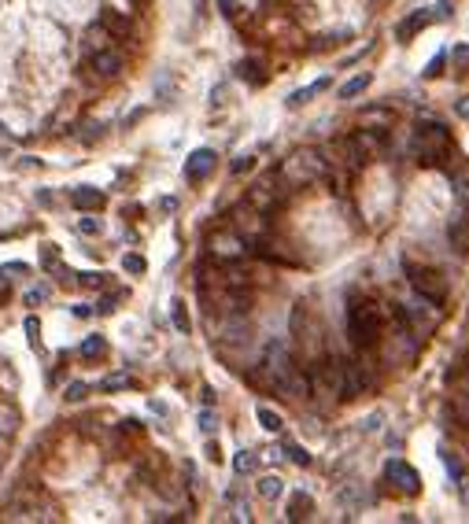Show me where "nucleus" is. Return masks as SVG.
<instances>
[{"instance_id": "obj_1", "label": "nucleus", "mask_w": 469, "mask_h": 524, "mask_svg": "<svg viewBox=\"0 0 469 524\" xmlns=\"http://www.w3.org/2000/svg\"><path fill=\"white\" fill-rule=\"evenodd\" d=\"M381 333H384L381 310H377L370 299H351V307H347V336H351V344L362 347V351H373L377 344H381Z\"/></svg>"}, {"instance_id": "obj_2", "label": "nucleus", "mask_w": 469, "mask_h": 524, "mask_svg": "<svg viewBox=\"0 0 469 524\" xmlns=\"http://www.w3.org/2000/svg\"><path fill=\"white\" fill-rule=\"evenodd\" d=\"M447 148H451V133H447V129L440 126V122H421L418 129H414L410 152H414V159H418V163L433 166Z\"/></svg>"}, {"instance_id": "obj_3", "label": "nucleus", "mask_w": 469, "mask_h": 524, "mask_svg": "<svg viewBox=\"0 0 469 524\" xmlns=\"http://www.w3.org/2000/svg\"><path fill=\"white\" fill-rule=\"evenodd\" d=\"M307 384H310V395H318L325 402L333 395L344 399V358H322L315 370L307 373Z\"/></svg>"}, {"instance_id": "obj_4", "label": "nucleus", "mask_w": 469, "mask_h": 524, "mask_svg": "<svg viewBox=\"0 0 469 524\" xmlns=\"http://www.w3.org/2000/svg\"><path fill=\"white\" fill-rule=\"evenodd\" d=\"M322 174H325V159L315 148H303V152L289 155L284 166H281V177L289 181V185H310V181H318Z\"/></svg>"}, {"instance_id": "obj_5", "label": "nucleus", "mask_w": 469, "mask_h": 524, "mask_svg": "<svg viewBox=\"0 0 469 524\" xmlns=\"http://www.w3.org/2000/svg\"><path fill=\"white\" fill-rule=\"evenodd\" d=\"M403 270H407V277L410 284L418 288V296L428 299V303H436V307H444V277H440L436 270H428V266H414V262H403Z\"/></svg>"}, {"instance_id": "obj_6", "label": "nucleus", "mask_w": 469, "mask_h": 524, "mask_svg": "<svg viewBox=\"0 0 469 524\" xmlns=\"http://www.w3.org/2000/svg\"><path fill=\"white\" fill-rule=\"evenodd\" d=\"M384 480L392 483L396 491H403V495H418V491H421V476H418V469L407 465L403 458H388V462H384Z\"/></svg>"}, {"instance_id": "obj_7", "label": "nucleus", "mask_w": 469, "mask_h": 524, "mask_svg": "<svg viewBox=\"0 0 469 524\" xmlns=\"http://www.w3.org/2000/svg\"><path fill=\"white\" fill-rule=\"evenodd\" d=\"M215 163H218L215 148H196V152L185 159V181H203V177L215 170Z\"/></svg>"}, {"instance_id": "obj_8", "label": "nucleus", "mask_w": 469, "mask_h": 524, "mask_svg": "<svg viewBox=\"0 0 469 524\" xmlns=\"http://www.w3.org/2000/svg\"><path fill=\"white\" fill-rule=\"evenodd\" d=\"M247 252L244 240L237 237V233H215L211 237V255L215 259H240Z\"/></svg>"}, {"instance_id": "obj_9", "label": "nucleus", "mask_w": 469, "mask_h": 524, "mask_svg": "<svg viewBox=\"0 0 469 524\" xmlns=\"http://www.w3.org/2000/svg\"><path fill=\"white\" fill-rule=\"evenodd\" d=\"M447 240H451V247H454L459 255L469 252V207H462V214L447 226Z\"/></svg>"}, {"instance_id": "obj_10", "label": "nucleus", "mask_w": 469, "mask_h": 524, "mask_svg": "<svg viewBox=\"0 0 469 524\" xmlns=\"http://www.w3.org/2000/svg\"><path fill=\"white\" fill-rule=\"evenodd\" d=\"M366 384H370V377L362 373V365H359V362H344V399L362 395V391H366Z\"/></svg>"}, {"instance_id": "obj_11", "label": "nucleus", "mask_w": 469, "mask_h": 524, "mask_svg": "<svg viewBox=\"0 0 469 524\" xmlns=\"http://www.w3.org/2000/svg\"><path fill=\"white\" fill-rule=\"evenodd\" d=\"M425 26H433V11H428V8H425V11H414L410 19H403V22L396 26V41L407 45L418 30H425Z\"/></svg>"}, {"instance_id": "obj_12", "label": "nucleus", "mask_w": 469, "mask_h": 524, "mask_svg": "<svg viewBox=\"0 0 469 524\" xmlns=\"http://www.w3.org/2000/svg\"><path fill=\"white\" fill-rule=\"evenodd\" d=\"M93 71L100 78H119L122 56H119V52H111V48H100V52H93Z\"/></svg>"}, {"instance_id": "obj_13", "label": "nucleus", "mask_w": 469, "mask_h": 524, "mask_svg": "<svg viewBox=\"0 0 469 524\" xmlns=\"http://www.w3.org/2000/svg\"><path fill=\"white\" fill-rule=\"evenodd\" d=\"M71 203L78 207V211H100V207H103V192L93 189V185H78L71 192Z\"/></svg>"}, {"instance_id": "obj_14", "label": "nucleus", "mask_w": 469, "mask_h": 524, "mask_svg": "<svg viewBox=\"0 0 469 524\" xmlns=\"http://www.w3.org/2000/svg\"><path fill=\"white\" fill-rule=\"evenodd\" d=\"M22 425V414H19V406H11V402H0V439H11L19 432Z\"/></svg>"}, {"instance_id": "obj_15", "label": "nucleus", "mask_w": 469, "mask_h": 524, "mask_svg": "<svg viewBox=\"0 0 469 524\" xmlns=\"http://www.w3.org/2000/svg\"><path fill=\"white\" fill-rule=\"evenodd\" d=\"M310 509H315V499L307 491H292L289 495V521H307Z\"/></svg>"}, {"instance_id": "obj_16", "label": "nucleus", "mask_w": 469, "mask_h": 524, "mask_svg": "<svg viewBox=\"0 0 469 524\" xmlns=\"http://www.w3.org/2000/svg\"><path fill=\"white\" fill-rule=\"evenodd\" d=\"M329 82H333V78H318L315 85H307V89H296V93L289 96V108H303V103H310V100H315L318 93H325V89H329Z\"/></svg>"}, {"instance_id": "obj_17", "label": "nucleus", "mask_w": 469, "mask_h": 524, "mask_svg": "<svg viewBox=\"0 0 469 524\" xmlns=\"http://www.w3.org/2000/svg\"><path fill=\"white\" fill-rule=\"evenodd\" d=\"M370 85H373V74H370V71H362V74L351 78V82H344V85H340V100H355V96H362Z\"/></svg>"}, {"instance_id": "obj_18", "label": "nucleus", "mask_w": 469, "mask_h": 524, "mask_svg": "<svg viewBox=\"0 0 469 524\" xmlns=\"http://www.w3.org/2000/svg\"><path fill=\"white\" fill-rule=\"evenodd\" d=\"M78 355H82L85 362L103 358V355H108V340H103L100 333H96V336H85V340H82V347H78Z\"/></svg>"}, {"instance_id": "obj_19", "label": "nucleus", "mask_w": 469, "mask_h": 524, "mask_svg": "<svg viewBox=\"0 0 469 524\" xmlns=\"http://www.w3.org/2000/svg\"><path fill=\"white\" fill-rule=\"evenodd\" d=\"M247 203L252 207H259V211H270L273 203H277V196H273V189H270V181H259V185L247 192Z\"/></svg>"}, {"instance_id": "obj_20", "label": "nucleus", "mask_w": 469, "mask_h": 524, "mask_svg": "<svg viewBox=\"0 0 469 524\" xmlns=\"http://www.w3.org/2000/svg\"><path fill=\"white\" fill-rule=\"evenodd\" d=\"M108 41H111V34L103 30V22H96V26H89V30H85V48H89V52L108 48Z\"/></svg>"}, {"instance_id": "obj_21", "label": "nucleus", "mask_w": 469, "mask_h": 524, "mask_svg": "<svg viewBox=\"0 0 469 524\" xmlns=\"http://www.w3.org/2000/svg\"><path fill=\"white\" fill-rule=\"evenodd\" d=\"M100 22H103V30H108V34H115V37H126V34H129V22H126L122 15H115L111 8L100 15Z\"/></svg>"}, {"instance_id": "obj_22", "label": "nucleus", "mask_w": 469, "mask_h": 524, "mask_svg": "<svg viewBox=\"0 0 469 524\" xmlns=\"http://www.w3.org/2000/svg\"><path fill=\"white\" fill-rule=\"evenodd\" d=\"M451 189H454L459 207H469V170H459V174L451 177Z\"/></svg>"}, {"instance_id": "obj_23", "label": "nucleus", "mask_w": 469, "mask_h": 524, "mask_svg": "<svg viewBox=\"0 0 469 524\" xmlns=\"http://www.w3.org/2000/svg\"><path fill=\"white\" fill-rule=\"evenodd\" d=\"M255 469H259V454L240 451L237 458H233V473H237V476H247V473H255Z\"/></svg>"}, {"instance_id": "obj_24", "label": "nucleus", "mask_w": 469, "mask_h": 524, "mask_svg": "<svg viewBox=\"0 0 469 524\" xmlns=\"http://www.w3.org/2000/svg\"><path fill=\"white\" fill-rule=\"evenodd\" d=\"M281 491H284V480L281 476H263V480H259V495H263L266 502L281 499Z\"/></svg>"}, {"instance_id": "obj_25", "label": "nucleus", "mask_w": 469, "mask_h": 524, "mask_svg": "<svg viewBox=\"0 0 469 524\" xmlns=\"http://www.w3.org/2000/svg\"><path fill=\"white\" fill-rule=\"evenodd\" d=\"M255 417H259V425H263L266 432H281V428H284L281 414H277V410H270V406H259V410H255Z\"/></svg>"}, {"instance_id": "obj_26", "label": "nucleus", "mask_w": 469, "mask_h": 524, "mask_svg": "<svg viewBox=\"0 0 469 524\" xmlns=\"http://www.w3.org/2000/svg\"><path fill=\"white\" fill-rule=\"evenodd\" d=\"M171 318H174V329H178V333H189V329H192L189 310H185V299H174V303H171Z\"/></svg>"}, {"instance_id": "obj_27", "label": "nucleus", "mask_w": 469, "mask_h": 524, "mask_svg": "<svg viewBox=\"0 0 469 524\" xmlns=\"http://www.w3.org/2000/svg\"><path fill=\"white\" fill-rule=\"evenodd\" d=\"M237 71H240V78H247L252 85H259V82H263V63H259V59H244Z\"/></svg>"}, {"instance_id": "obj_28", "label": "nucleus", "mask_w": 469, "mask_h": 524, "mask_svg": "<svg viewBox=\"0 0 469 524\" xmlns=\"http://www.w3.org/2000/svg\"><path fill=\"white\" fill-rule=\"evenodd\" d=\"M129 384H134V377H129V373H115V377H103V381H100L103 391H122Z\"/></svg>"}, {"instance_id": "obj_29", "label": "nucleus", "mask_w": 469, "mask_h": 524, "mask_svg": "<svg viewBox=\"0 0 469 524\" xmlns=\"http://www.w3.org/2000/svg\"><path fill=\"white\" fill-rule=\"evenodd\" d=\"M48 296H52V284H37V288H30V292H26L22 303H26V307H37V303H45Z\"/></svg>"}, {"instance_id": "obj_30", "label": "nucleus", "mask_w": 469, "mask_h": 524, "mask_svg": "<svg viewBox=\"0 0 469 524\" xmlns=\"http://www.w3.org/2000/svg\"><path fill=\"white\" fill-rule=\"evenodd\" d=\"M122 270L134 273V277H140V273L148 270V262H145V255H126V259H122Z\"/></svg>"}, {"instance_id": "obj_31", "label": "nucleus", "mask_w": 469, "mask_h": 524, "mask_svg": "<svg viewBox=\"0 0 469 524\" xmlns=\"http://www.w3.org/2000/svg\"><path fill=\"white\" fill-rule=\"evenodd\" d=\"M26 340H30V347H34V351L41 347V321H37L34 314L26 318Z\"/></svg>"}, {"instance_id": "obj_32", "label": "nucleus", "mask_w": 469, "mask_h": 524, "mask_svg": "<svg viewBox=\"0 0 469 524\" xmlns=\"http://www.w3.org/2000/svg\"><path fill=\"white\" fill-rule=\"evenodd\" d=\"M284 454H289V458H292L296 465H303V469L310 465V454H307L303 447H296V443H284Z\"/></svg>"}, {"instance_id": "obj_33", "label": "nucleus", "mask_w": 469, "mask_h": 524, "mask_svg": "<svg viewBox=\"0 0 469 524\" xmlns=\"http://www.w3.org/2000/svg\"><path fill=\"white\" fill-rule=\"evenodd\" d=\"M78 284H82V288H103V284H108V273H82Z\"/></svg>"}, {"instance_id": "obj_34", "label": "nucleus", "mask_w": 469, "mask_h": 524, "mask_svg": "<svg viewBox=\"0 0 469 524\" xmlns=\"http://www.w3.org/2000/svg\"><path fill=\"white\" fill-rule=\"evenodd\" d=\"M428 11H433V22H444V19H451V0H436Z\"/></svg>"}, {"instance_id": "obj_35", "label": "nucleus", "mask_w": 469, "mask_h": 524, "mask_svg": "<svg viewBox=\"0 0 469 524\" xmlns=\"http://www.w3.org/2000/svg\"><path fill=\"white\" fill-rule=\"evenodd\" d=\"M89 395V384H82V381H74L71 388H67V402H82Z\"/></svg>"}, {"instance_id": "obj_36", "label": "nucleus", "mask_w": 469, "mask_h": 524, "mask_svg": "<svg viewBox=\"0 0 469 524\" xmlns=\"http://www.w3.org/2000/svg\"><path fill=\"white\" fill-rule=\"evenodd\" d=\"M444 59H447V52H436V56L428 59V67H425L421 74H425V78H436V74H440V67H444Z\"/></svg>"}, {"instance_id": "obj_37", "label": "nucleus", "mask_w": 469, "mask_h": 524, "mask_svg": "<svg viewBox=\"0 0 469 524\" xmlns=\"http://www.w3.org/2000/svg\"><path fill=\"white\" fill-rule=\"evenodd\" d=\"M122 296H126V292H111V296H103V299H100V307H96V314H111V310H115V303H119Z\"/></svg>"}, {"instance_id": "obj_38", "label": "nucleus", "mask_w": 469, "mask_h": 524, "mask_svg": "<svg viewBox=\"0 0 469 524\" xmlns=\"http://www.w3.org/2000/svg\"><path fill=\"white\" fill-rule=\"evenodd\" d=\"M100 229H103V226H100L96 218H82V221H78V233H85V237H96Z\"/></svg>"}, {"instance_id": "obj_39", "label": "nucleus", "mask_w": 469, "mask_h": 524, "mask_svg": "<svg viewBox=\"0 0 469 524\" xmlns=\"http://www.w3.org/2000/svg\"><path fill=\"white\" fill-rule=\"evenodd\" d=\"M41 262H45L48 270H52V266H56V262H59V252H56V244H45V247H41Z\"/></svg>"}, {"instance_id": "obj_40", "label": "nucleus", "mask_w": 469, "mask_h": 524, "mask_svg": "<svg viewBox=\"0 0 469 524\" xmlns=\"http://www.w3.org/2000/svg\"><path fill=\"white\" fill-rule=\"evenodd\" d=\"M444 465H447V473H451L454 480H462V465H459V458H454V454L444 451Z\"/></svg>"}, {"instance_id": "obj_41", "label": "nucleus", "mask_w": 469, "mask_h": 524, "mask_svg": "<svg viewBox=\"0 0 469 524\" xmlns=\"http://www.w3.org/2000/svg\"><path fill=\"white\" fill-rule=\"evenodd\" d=\"M200 428H203V432H207V436H211V432H215V428H218V417H215V414H211V410H203V414H200Z\"/></svg>"}, {"instance_id": "obj_42", "label": "nucleus", "mask_w": 469, "mask_h": 524, "mask_svg": "<svg viewBox=\"0 0 469 524\" xmlns=\"http://www.w3.org/2000/svg\"><path fill=\"white\" fill-rule=\"evenodd\" d=\"M451 59L459 63V67H469V45H459V48H451Z\"/></svg>"}, {"instance_id": "obj_43", "label": "nucleus", "mask_w": 469, "mask_h": 524, "mask_svg": "<svg viewBox=\"0 0 469 524\" xmlns=\"http://www.w3.org/2000/svg\"><path fill=\"white\" fill-rule=\"evenodd\" d=\"M252 166H255V159H252V155H240V159L233 163V174H244V170H252Z\"/></svg>"}, {"instance_id": "obj_44", "label": "nucleus", "mask_w": 469, "mask_h": 524, "mask_svg": "<svg viewBox=\"0 0 469 524\" xmlns=\"http://www.w3.org/2000/svg\"><path fill=\"white\" fill-rule=\"evenodd\" d=\"M381 421H384V414L377 410V414H370V417H366V425H362V428H366V432H377V428H381Z\"/></svg>"}, {"instance_id": "obj_45", "label": "nucleus", "mask_w": 469, "mask_h": 524, "mask_svg": "<svg viewBox=\"0 0 469 524\" xmlns=\"http://www.w3.org/2000/svg\"><path fill=\"white\" fill-rule=\"evenodd\" d=\"M454 115H459V119H469V96H462L459 103H454Z\"/></svg>"}, {"instance_id": "obj_46", "label": "nucleus", "mask_w": 469, "mask_h": 524, "mask_svg": "<svg viewBox=\"0 0 469 524\" xmlns=\"http://www.w3.org/2000/svg\"><path fill=\"white\" fill-rule=\"evenodd\" d=\"M89 314H93V310H89L85 303H78V307H74V318H89Z\"/></svg>"}, {"instance_id": "obj_47", "label": "nucleus", "mask_w": 469, "mask_h": 524, "mask_svg": "<svg viewBox=\"0 0 469 524\" xmlns=\"http://www.w3.org/2000/svg\"><path fill=\"white\" fill-rule=\"evenodd\" d=\"M129 4H134V8H145V0H129Z\"/></svg>"}, {"instance_id": "obj_48", "label": "nucleus", "mask_w": 469, "mask_h": 524, "mask_svg": "<svg viewBox=\"0 0 469 524\" xmlns=\"http://www.w3.org/2000/svg\"><path fill=\"white\" fill-rule=\"evenodd\" d=\"M0 140H8V133H4V126H0Z\"/></svg>"}, {"instance_id": "obj_49", "label": "nucleus", "mask_w": 469, "mask_h": 524, "mask_svg": "<svg viewBox=\"0 0 469 524\" xmlns=\"http://www.w3.org/2000/svg\"><path fill=\"white\" fill-rule=\"evenodd\" d=\"M0 465H4V454H0Z\"/></svg>"}]
</instances>
